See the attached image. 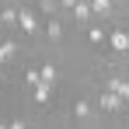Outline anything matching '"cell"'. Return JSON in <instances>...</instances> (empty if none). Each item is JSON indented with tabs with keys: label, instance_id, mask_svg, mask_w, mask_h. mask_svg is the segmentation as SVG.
<instances>
[{
	"label": "cell",
	"instance_id": "4",
	"mask_svg": "<svg viewBox=\"0 0 129 129\" xmlns=\"http://www.w3.org/2000/svg\"><path fill=\"white\" fill-rule=\"evenodd\" d=\"M49 98H52V84H42V80H39V84H35V105H49Z\"/></svg>",
	"mask_w": 129,
	"mask_h": 129
},
{
	"label": "cell",
	"instance_id": "5",
	"mask_svg": "<svg viewBox=\"0 0 129 129\" xmlns=\"http://www.w3.org/2000/svg\"><path fill=\"white\" fill-rule=\"evenodd\" d=\"M73 18H77L80 24L91 21V4H87V0H77V4H73Z\"/></svg>",
	"mask_w": 129,
	"mask_h": 129
},
{
	"label": "cell",
	"instance_id": "11",
	"mask_svg": "<svg viewBox=\"0 0 129 129\" xmlns=\"http://www.w3.org/2000/svg\"><path fill=\"white\" fill-rule=\"evenodd\" d=\"M73 115H77V119H87V115H91V105H87V101H77V105H73Z\"/></svg>",
	"mask_w": 129,
	"mask_h": 129
},
{
	"label": "cell",
	"instance_id": "2",
	"mask_svg": "<svg viewBox=\"0 0 129 129\" xmlns=\"http://www.w3.org/2000/svg\"><path fill=\"white\" fill-rule=\"evenodd\" d=\"M122 105H126V101H122L115 91H105V94H101V108H105V112H122Z\"/></svg>",
	"mask_w": 129,
	"mask_h": 129
},
{
	"label": "cell",
	"instance_id": "13",
	"mask_svg": "<svg viewBox=\"0 0 129 129\" xmlns=\"http://www.w3.org/2000/svg\"><path fill=\"white\" fill-rule=\"evenodd\" d=\"M87 39H91V42H105V31H101V28H87Z\"/></svg>",
	"mask_w": 129,
	"mask_h": 129
},
{
	"label": "cell",
	"instance_id": "8",
	"mask_svg": "<svg viewBox=\"0 0 129 129\" xmlns=\"http://www.w3.org/2000/svg\"><path fill=\"white\" fill-rule=\"evenodd\" d=\"M108 91H115V94H119V98H122V101H126V94H129V84H126V80H122V77H115V80H112V87H108Z\"/></svg>",
	"mask_w": 129,
	"mask_h": 129
},
{
	"label": "cell",
	"instance_id": "7",
	"mask_svg": "<svg viewBox=\"0 0 129 129\" xmlns=\"http://www.w3.org/2000/svg\"><path fill=\"white\" fill-rule=\"evenodd\" d=\"M45 35H49V39H52V42H56V39H59V35H63V24L56 21V18H49V21H45Z\"/></svg>",
	"mask_w": 129,
	"mask_h": 129
},
{
	"label": "cell",
	"instance_id": "1",
	"mask_svg": "<svg viewBox=\"0 0 129 129\" xmlns=\"http://www.w3.org/2000/svg\"><path fill=\"white\" fill-rule=\"evenodd\" d=\"M18 28H21V31H28V35H35V31H39L35 14H31V11H18Z\"/></svg>",
	"mask_w": 129,
	"mask_h": 129
},
{
	"label": "cell",
	"instance_id": "12",
	"mask_svg": "<svg viewBox=\"0 0 129 129\" xmlns=\"http://www.w3.org/2000/svg\"><path fill=\"white\" fill-rule=\"evenodd\" d=\"M0 21H4V24H18V11H14V7H7V11H4V18H0Z\"/></svg>",
	"mask_w": 129,
	"mask_h": 129
},
{
	"label": "cell",
	"instance_id": "3",
	"mask_svg": "<svg viewBox=\"0 0 129 129\" xmlns=\"http://www.w3.org/2000/svg\"><path fill=\"white\" fill-rule=\"evenodd\" d=\"M112 49H115V52H126L129 49V35L122 28H112Z\"/></svg>",
	"mask_w": 129,
	"mask_h": 129
},
{
	"label": "cell",
	"instance_id": "15",
	"mask_svg": "<svg viewBox=\"0 0 129 129\" xmlns=\"http://www.w3.org/2000/svg\"><path fill=\"white\" fill-rule=\"evenodd\" d=\"M59 4H63V7H73V4H77V0H59Z\"/></svg>",
	"mask_w": 129,
	"mask_h": 129
},
{
	"label": "cell",
	"instance_id": "10",
	"mask_svg": "<svg viewBox=\"0 0 129 129\" xmlns=\"http://www.w3.org/2000/svg\"><path fill=\"white\" fill-rule=\"evenodd\" d=\"M14 52H18V45H14V42H0V63H7Z\"/></svg>",
	"mask_w": 129,
	"mask_h": 129
},
{
	"label": "cell",
	"instance_id": "6",
	"mask_svg": "<svg viewBox=\"0 0 129 129\" xmlns=\"http://www.w3.org/2000/svg\"><path fill=\"white\" fill-rule=\"evenodd\" d=\"M39 77H42V84H52V87H56V66H52V63H42Z\"/></svg>",
	"mask_w": 129,
	"mask_h": 129
},
{
	"label": "cell",
	"instance_id": "9",
	"mask_svg": "<svg viewBox=\"0 0 129 129\" xmlns=\"http://www.w3.org/2000/svg\"><path fill=\"white\" fill-rule=\"evenodd\" d=\"M112 11V0H91V14H108Z\"/></svg>",
	"mask_w": 129,
	"mask_h": 129
},
{
	"label": "cell",
	"instance_id": "14",
	"mask_svg": "<svg viewBox=\"0 0 129 129\" xmlns=\"http://www.w3.org/2000/svg\"><path fill=\"white\" fill-rule=\"evenodd\" d=\"M39 80H42V77H39V70H28V73H24V84H28V87H35Z\"/></svg>",
	"mask_w": 129,
	"mask_h": 129
}]
</instances>
